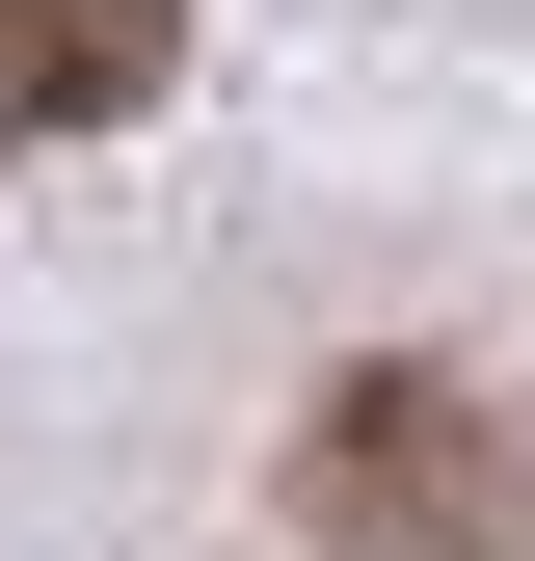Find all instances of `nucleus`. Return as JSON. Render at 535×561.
I'll use <instances>...</instances> for the list:
<instances>
[{"label":"nucleus","instance_id":"1","mask_svg":"<svg viewBox=\"0 0 535 561\" xmlns=\"http://www.w3.org/2000/svg\"><path fill=\"white\" fill-rule=\"evenodd\" d=\"M295 508L349 535V561H535V428L482 375H349L295 428Z\"/></svg>","mask_w":535,"mask_h":561},{"label":"nucleus","instance_id":"2","mask_svg":"<svg viewBox=\"0 0 535 561\" xmlns=\"http://www.w3.org/2000/svg\"><path fill=\"white\" fill-rule=\"evenodd\" d=\"M187 54V0H0V134H107Z\"/></svg>","mask_w":535,"mask_h":561}]
</instances>
